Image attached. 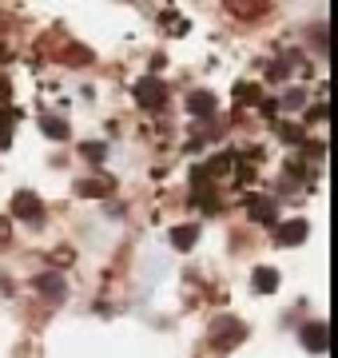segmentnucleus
Here are the masks:
<instances>
[{"label":"nucleus","mask_w":338,"mask_h":358,"mask_svg":"<svg viewBox=\"0 0 338 358\" xmlns=\"http://www.w3.org/2000/svg\"><path fill=\"white\" fill-rule=\"evenodd\" d=\"M314 44H318V52H326V24H323V20L314 24Z\"/></svg>","instance_id":"nucleus-21"},{"label":"nucleus","mask_w":338,"mask_h":358,"mask_svg":"<svg viewBox=\"0 0 338 358\" xmlns=\"http://www.w3.org/2000/svg\"><path fill=\"white\" fill-rule=\"evenodd\" d=\"M13 120H16V112H0V152L13 148Z\"/></svg>","instance_id":"nucleus-13"},{"label":"nucleus","mask_w":338,"mask_h":358,"mask_svg":"<svg viewBox=\"0 0 338 358\" xmlns=\"http://www.w3.org/2000/svg\"><path fill=\"white\" fill-rule=\"evenodd\" d=\"M163 28H168V32H175V36H183V32H187V16H179V13H168L163 16Z\"/></svg>","instance_id":"nucleus-15"},{"label":"nucleus","mask_w":338,"mask_h":358,"mask_svg":"<svg viewBox=\"0 0 338 358\" xmlns=\"http://www.w3.org/2000/svg\"><path fill=\"white\" fill-rule=\"evenodd\" d=\"M196 239H199V227H196V223H187V227H175V231H171V247H175V251H191V247H196Z\"/></svg>","instance_id":"nucleus-11"},{"label":"nucleus","mask_w":338,"mask_h":358,"mask_svg":"<svg viewBox=\"0 0 338 358\" xmlns=\"http://www.w3.org/2000/svg\"><path fill=\"white\" fill-rule=\"evenodd\" d=\"M13 215L24 219V223H40V219H44V203H40V195L16 192V195H13Z\"/></svg>","instance_id":"nucleus-4"},{"label":"nucleus","mask_w":338,"mask_h":358,"mask_svg":"<svg viewBox=\"0 0 338 358\" xmlns=\"http://www.w3.org/2000/svg\"><path fill=\"white\" fill-rule=\"evenodd\" d=\"M8 239H13V227H8V219H0V247L8 243Z\"/></svg>","instance_id":"nucleus-23"},{"label":"nucleus","mask_w":338,"mask_h":358,"mask_svg":"<svg viewBox=\"0 0 338 358\" xmlns=\"http://www.w3.org/2000/svg\"><path fill=\"white\" fill-rule=\"evenodd\" d=\"M279 282H283V279H279V271H274V267H259L255 275H251L255 294H274V291H279Z\"/></svg>","instance_id":"nucleus-8"},{"label":"nucleus","mask_w":338,"mask_h":358,"mask_svg":"<svg viewBox=\"0 0 338 358\" xmlns=\"http://www.w3.org/2000/svg\"><path fill=\"white\" fill-rule=\"evenodd\" d=\"M135 103H140V108H163V103H168V88H163V80L143 76L140 84H135Z\"/></svg>","instance_id":"nucleus-2"},{"label":"nucleus","mask_w":338,"mask_h":358,"mask_svg":"<svg viewBox=\"0 0 338 358\" xmlns=\"http://www.w3.org/2000/svg\"><path fill=\"white\" fill-rule=\"evenodd\" d=\"M36 291L48 294V299H64V294H68L64 275H56V271H48V275H36Z\"/></svg>","instance_id":"nucleus-9"},{"label":"nucleus","mask_w":338,"mask_h":358,"mask_svg":"<svg viewBox=\"0 0 338 358\" xmlns=\"http://www.w3.org/2000/svg\"><path fill=\"white\" fill-rule=\"evenodd\" d=\"M84 155H88L91 164H104V159H108V143H100V140L84 143Z\"/></svg>","instance_id":"nucleus-16"},{"label":"nucleus","mask_w":338,"mask_h":358,"mask_svg":"<svg viewBox=\"0 0 338 358\" xmlns=\"http://www.w3.org/2000/svg\"><path fill=\"white\" fill-rule=\"evenodd\" d=\"M326 115H330V108H326V103H314L311 112H307V120H311V124H323Z\"/></svg>","instance_id":"nucleus-19"},{"label":"nucleus","mask_w":338,"mask_h":358,"mask_svg":"<svg viewBox=\"0 0 338 358\" xmlns=\"http://www.w3.org/2000/svg\"><path fill=\"white\" fill-rule=\"evenodd\" d=\"M243 207L251 211L255 223H274V211H279V203L271 195H243Z\"/></svg>","instance_id":"nucleus-5"},{"label":"nucleus","mask_w":338,"mask_h":358,"mask_svg":"<svg viewBox=\"0 0 338 358\" xmlns=\"http://www.w3.org/2000/svg\"><path fill=\"white\" fill-rule=\"evenodd\" d=\"M235 100L239 103H263L259 84H235Z\"/></svg>","instance_id":"nucleus-14"},{"label":"nucleus","mask_w":338,"mask_h":358,"mask_svg":"<svg viewBox=\"0 0 338 358\" xmlns=\"http://www.w3.org/2000/svg\"><path fill=\"white\" fill-rule=\"evenodd\" d=\"M307 235H311V223H307V219H286V223L274 227V243L299 247V243H307Z\"/></svg>","instance_id":"nucleus-3"},{"label":"nucleus","mask_w":338,"mask_h":358,"mask_svg":"<svg viewBox=\"0 0 338 358\" xmlns=\"http://www.w3.org/2000/svg\"><path fill=\"white\" fill-rule=\"evenodd\" d=\"M187 112L199 115V120L215 115V96H211V92H191V96H187Z\"/></svg>","instance_id":"nucleus-10"},{"label":"nucleus","mask_w":338,"mask_h":358,"mask_svg":"<svg viewBox=\"0 0 338 358\" xmlns=\"http://www.w3.org/2000/svg\"><path fill=\"white\" fill-rule=\"evenodd\" d=\"M211 346H219V350H231L247 338V327L243 319H231V315H219V319H211Z\"/></svg>","instance_id":"nucleus-1"},{"label":"nucleus","mask_w":338,"mask_h":358,"mask_svg":"<svg viewBox=\"0 0 338 358\" xmlns=\"http://www.w3.org/2000/svg\"><path fill=\"white\" fill-rule=\"evenodd\" d=\"M259 112L274 120V115H279V100H263V103H259Z\"/></svg>","instance_id":"nucleus-22"},{"label":"nucleus","mask_w":338,"mask_h":358,"mask_svg":"<svg viewBox=\"0 0 338 358\" xmlns=\"http://www.w3.org/2000/svg\"><path fill=\"white\" fill-rule=\"evenodd\" d=\"M40 128H44V136H52V140H68V136H72V128H68L60 115H44Z\"/></svg>","instance_id":"nucleus-12"},{"label":"nucleus","mask_w":338,"mask_h":358,"mask_svg":"<svg viewBox=\"0 0 338 358\" xmlns=\"http://www.w3.org/2000/svg\"><path fill=\"white\" fill-rule=\"evenodd\" d=\"M299 338H302V346H307L311 355H323V350H326V338H330V331H326V322H307Z\"/></svg>","instance_id":"nucleus-6"},{"label":"nucleus","mask_w":338,"mask_h":358,"mask_svg":"<svg viewBox=\"0 0 338 358\" xmlns=\"http://www.w3.org/2000/svg\"><path fill=\"white\" fill-rule=\"evenodd\" d=\"M112 187H116V179L96 176V179H80L76 195H84V199H104V195H112Z\"/></svg>","instance_id":"nucleus-7"},{"label":"nucleus","mask_w":338,"mask_h":358,"mask_svg":"<svg viewBox=\"0 0 338 358\" xmlns=\"http://www.w3.org/2000/svg\"><path fill=\"white\" fill-rule=\"evenodd\" d=\"M279 136H283L286 143H307V131L295 128V124H279Z\"/></svg>","instance_id":"nucleus-17"},{"label":"nucleus","mask_w":338,"mask_h":358,"mask_svg":"<svg viewBox=\"0 0 338 358\" xmlns=\"http://www.w3.org/2000/svg\"><path fill=\"white\" fill-rule=\"evenodd\" d=\"M235 167V155H219V159H211V171H231Z\"/></svg>","instance_id":"nucleus-20"},{"label":"nucleus","mask_w":338,"mask_h":358,"mask_svg":"<svg viewBox=\"0 0 338 358\" xmlns=\"http://www.w3.org/2000/svg\"><path fill=\"white\" fill-rule=\"evenodd\" d=\"M302 103H307V92H302V88H291V92L283 96V103H279V108H302Z\"/></svg>","instance_id":"nucleus-18"}]
</instances>
